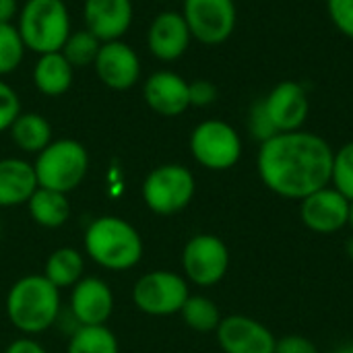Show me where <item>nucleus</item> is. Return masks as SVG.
Listing matches in <instances>:
<instances>
[{"label": "nucleus", "mask_w": 353, "mask_h": 353, "mask_svg": "<svg viewBox=\"0 0 353 353\" xmlns=\"http://www.w3.org/2000/svg\"><path fill=\"white\" fill-rule=\"evenodd\" d=\"M60 314V290L43 275L19 279L6 296V316L25 335L48 331Z\"/></svg>", "instance_id": "nucleus-2"}, {"label": "nucleus", "mask_w": 353, "mask_h": 353, "mask_svg": "<svg viewBox=\"0 0 353 353\" xmlns=\"http://www.w3.org/2000/svg\"><path fill=\"white\" fill-rule=\"evenodd\" d=\"M17 0H0V23H10L17 17Z\"/></svg>", "instance_id": "nucleus-35"}, {"label": "nucleus", "mask_w": 353, "mask_h": 353, "mask_svg": "<svg viewBox=\"0 0 353 353\" xmlns=\"http://www.w3.org/2000/svg\"><path fill=\"white\" fill-rule=\"evenodd\" d=\"M85 29L101 43L120 39L132 23L130 0H85L83 4Z\"/></svg>", "instance_id": "nucleus-16"}, {"label": "nucleus", "mask_w": 353, "mask_h": 353, "mask_svg": "<svg viewBox=\"0 0 353 353\" xmlns=\"http://www.w3.org/2000/svg\"><path fill=\"white\" fill-rule=\"evenodd\" d=\"M70 310L79 327L105 325L114 312V294L99 277H83L72 285Z\"/></svg>", "instance_id": "nucleus-15"}, {"label": "nucleus", "mask_w": 353, "mask_h": 353, "mask_svg": "<svg viewBox=\"0 0 353 353\" xmlns=\"http://www.w3.org/2000/svg\"><path fill=\"white\" fill-rule=\"evenodd\" d=\"M327 12L335 29L353 39V0H327Z\"/></svg>", "instance_id": "nucleus-31"}, {"label": "nucleus", "mask_w": 353, "mask_h": 353, "mask_svg": "<svg viewBox=\"0 0 353 353\" xmlns=\"http://www.w3.org/2000/svg\"><path fill=\"white\" fill-rule=\"evenodd\" d=\"M72 72H74V68L68 64V60L62 56V52L41 54L33 68V83L39 93H43L48 97H58L70 89Z\"/></svg>", "instance_id": "nucleus-20"}, {"label": "nucleus", "mask_w": 353, "mask_h": 353, "mask_svg": "<svg viewBox=\"0 0 353 353\" xmlns=\"http://www.w3.org/2000/svg\"><path fill=\"white\" fill-rule=\"evenodd\" d=\"M25 48L41 54L60 52L70 35V14L64 0H27L17 25Z\"/></svg>", "instance_id": "nucleus-4"}, {"label": "nucleus", "mask_w": 353, "mask_h": 353, "mask_svg": "<svg viewBox=\"0 0 353 353\" xmlns=\"http://www.w3.org/2000/svg\"><path fill=\"white\" fill-rule=\"evenodd\" d=\"M66 353H118V339L105 325L79 327L68 341Z\"/></svg>", "instance_id": "nucleus-24"}, {"label": "nucleus", "mask_w": 353, "mask_h": 353, "mask_svg": "<svg viewBox=\"0 0 353 353\" xmlns=\"http://www.w3.org/2000/svg\"><path fill=\"white\" fill-rule=\"evenodd\" d=\"M261 99L277 132L302 130L310 116V99L306 87L298 81H281Z\"/></svg>", "instance_id": "nucleus-11"}, {"label": "nucleus", "mask_w": 353, "mask_h": 353, "mask_svg": "<svg viewBox=\"0 0 353 353\" xmlns=\"http://www.w3.org/2000/svg\"><path fill=\"white\" fill-rule=\"evenodd\" d=\"M99 48H101V41L91 31L81 29L68 35L60 52L72 68H81V66H89L95 62Z\"/></svg>", "instance_id": "nucleus-26"}, {"label": "nucleus", "mask_w": 353, "mask_h": 353, "mask_svg": "<svg viewBox=\"0 0 353 353\" xmlns=\"http://www.w3.org/2000/svg\"><path fill=\"white\" fill-rule=\"evenodd\" d=\"M335 149L316 132H277L261 143L256 172L261 182L277 196L302 201L308 194L331 186Z\"/></svg>", "instance_id": "nucleus-1"}, {"label": "nucleus", "mask_w": 353, "mask_h": 353, "mask_svg": "<svg viewBox=\"0 0 353 353\" xmlns=\"http://www.w3.org/2000/svg\"><path fill=\"white\" fill-rule=\"evenodd\" d=\"M333 353H353V343H347V345H341L337 347Z\"/></svg>", "instance_id": "nucleus-37"}, {"label": "nucleus", "mask_w": 353, "mask_h": 353, "mask_svg": "<svg viewBox=\"0 0 353 353\" xmlns=\"http://www.w3.org/2000/svg\"><path fill=\"white\" fill-rule=\"evenodd\" d=\"M37 190V178L33 163L17 157L0 159V207L27 205Z\"/></svg>", "instance_id": "nucleus-19"}, {"label": "nucleus", "mask_w": 353, "mask_h": 353, "mask_svg": "<svg viewBox=\"0 0 353 353\" xmlns=\"http://www.w3.org/2000/svg\"><path fill=\"white\" fill-rule=\"evenodd\" d=\"M21 114V99L17 91L0 77V132L8 130Z\"/></svg>", "instance_id": "nucleus-30"}, {"label": "nucleus", "mask_w": 353, "mask_h": 353, "mask_svg": "<svg viewBox=\"0 0 353 353\" xmlns=\"http://www.w3.org/2000/svg\"><path fill=\"white\" fill-rule=\"evenodd\" d=\"M188 296V281L174 271H151L132 288L134 306L151 316H170L180 312Z\"/></svg>", "instance_id": "nucleus-8"}, {"label": "nucleus", "mask_w": 353, "mask_h": 353, "mask_svg": "<svg viewBox=\"0 0 353 353\" xmlns=\"http://www.w3.org/2000/svg\"><path fill=\"white\" fill-rule=\"evenodd\" d=\"M25 50L19 29L12 23H0V77L19 68Z\"/></svg>", "instance_id": "nucleus-27"}, {"label": "nucleus", "mask_w": 353, "mask_h": 353, "mask_svg": "<svg viewBox=\"0 0 353 353\" xmlns=\"http://www.w3.org/2000/svg\"><path fill=\"white\" fill-rule=\"evenodd\" d=\"M345 254H347V259L353 263V238H350V240L345 242Z\"/></svg>", "instance_id": "nucleus-36"}, {"label": "nucleus", "mask_w": 353, "mask_h": 353, "mask_svg": "<svg viewBox=\"0 0 353 353\" xmlns=\"http://www.w3.org/2000/svg\"><path fill=\"white\" fill-rule=\"evenodd\" d=\"M331 186L347 201H353V141L339 147L333 155Z\"/></svg>", "instance_id": "nucleus-28"}, {"label": "nucleus", "mask_w": 353, "mask_h": 353, "mask_svg": "<svg viewBox=\"0 0 353 353\" xmlns=\"http://www.w3.org/2000/svg\"><path fill=\"white\" fill-rule=\"evenodd\" d=\"M248 132L259 143H265V141H269L271 137L277 134L275 126L271 124V120L267 116V110L263 105V99H256L250 105V112H248Z\"/></svg>", "instance_id": "nucleus-29"}, {"label": "nucleus", "mask_w": 353, "mask_h": 353, "mask_svg": "<svg viewBox=\"0 0 353 353\" xmlns=\"http://www.w3.org/2000/svg\"><path fill=\"white\" fill-rule=\"evenodd\" d=\"M190 29L182 17V12L176 10H163L159 12L147 31V43L151 54L161 62L178 60L190 46Z\"/></svg>", "instance_id": "nucleus-17"}, {"label": "nucleus", "mask_w": 353, "mask_h": 353, "mask_svg": "<svg viewBox=\"0 0 353 353\" xmlns=\"http://www.w3.org/2000/svg\"><path fill=\"white\" fill-rule=\"evenodd\" d=\"M347 213L350 201L333 186H325L300 201V219L314 234L341 232L347 228Z\"/></svg>", "instance_id": "nucleus-13"}, {"label": "nucleus", "mask_w": 353, "mask_h": 353, "mask_svg": "<svg viewBox=\"0 0 353 353\" xmlns=\"http://www.w3.org/2000/svg\"><path fill=\"white\" fill-rule=\"evenodd\" d=\"M180 314H182L186 327H190L196 333L217 331V327H219V323L223 319L217 304L207 296H188V300L182 306Z\"/></svg>", "instance_id": "nucleus-25"}, {"label": "nucleus", "mask_w": 353, "mask_h": 353, "mask_svg": "<svg viewBox=\"0 0 353 353\" xmlns=\"http://www.w3.org/2000/svg\"><path fill=\"white\" fill-rule=\"evenodd\" d=\"M182 17L192 39L205 46H219L228 41L238 21L234 0H184Z\"/></svg>", "instance_id": "nucleus-10"}, {"label": "nucleus", "mask_w": 353, "mask_h": 353, "mask_svg": "<svg viewBox=\"0 0 353 353\" xmlns=\"http://www.w3.org/2000/svg\"><path fill=\"white\" fill-rule=\"evenodd\" d=\"M8 130L12 143L25 153H41L52 143V126L41 114H19Z\"/></svg>", "instance_id": "nucleus-22"}, {"label": "nucleus", "mask_w": 353, "mask_h": 353, "mask_svg": "<svg viewBox=\"0 0 353 353\" xmlns=\"http://www.w3.org/2000/svg\"><path fill=\"white\" fill-rule=\"evenodd\" d=\"M347 228L353 232V201H350V213H347Z\"/></svg>", "instance_id": "nucleus-38"}, {"label": "nucleus", "mask_w": 353, "mask_h": 353, "mask_svg": "<svg viewBox=\"0 0 353 353\" xmlns=\"http://www.w3.org/2000/svg\"><path fill=\"white\" fill-rule=\"evenodd\" d=\"M143 201L157 215H174L184 211L196 192L192 172L180 163H163L149 172L143 182Z\"/></svg>", "instance_id": "nucleus-6"}, {"label": "nucleus", "mask_w": 353, "mask_h": 353, "mask_svg": "<svg viewBox=\"0 0 353 353\" xmlns=\"http://www.w3.org/2000/svg\"><path fill=\"white\" fill-rule=\"evenodd\" d=\"M188 97H190V105L207 108L217 99V87L211 81L196 79V81L188 83Z\"/></svg>", "instance_id": "nucleus-32"}, {"label": "nucleus", "mask_w": 353, "mask_h": 353, "mask_svg": "<svg viewBox=\"0 0 353 353\" xmlns=\"http://www.w3.org/2000/svg\"><path fill=\"white\" fill-rule=\"evenodd\" d=\"M93 66L99 81L114 91L130 89L141 77V60L137 52L120 39L101 43Z\"/></svg>", "instance_id": "nucleus-14"}, {"label": "nucleus", "mask_w": 353, "mask_h": 353, "mask_svg": "<svg viewBox=\"0 0 353 353\" xmlns=\"http://www.w3.org/2000/svg\"><path fill=\"white\" fill-rule=\"evenodd\" d=\"M194 161L213 172L232 170L242 157V139L238 130L223 120H203L194 126L190 141Z\"/></svg>", "instance_id": "nucleus-7"}, {"label": "nucleus", "mask_w": 353, "mask_h": 353, "mask_svg": "<svg viewBox=\"0 0 353 353\" xmlns=\"http://www.w3.org/2000/svg\"><path fill=\"white\" fill-rule=\"evenodd\" d=\"M182 269L190 283L199 288L217 285L230 269V250L215 234L192 236L182 250Z\"/></svg>", "instance_id": "nucleus-9"}, {"label": "nucleus", "mask_w": 353, "mask_h": 353, "mask_svg": "<svg viewBox=\"0 0 353 353\" xmlns=\"http://www.w3.org/2000/svg\"><path fill=\"white\" fill-rule=\"evenodd\" d=\"M85 250L99 267L110 271H126L141 261L143 240L128 221L105 215L89 223L85 232Z\"/></svg>", "instance_id": "nucleus-3"}, {"label": "nucleus", "mask_w": 353, "mask_h": 353, "mask_svg": "<svg viewBox=\"0 0 353 353\" xmlns=\"http://www.w3.org/2000/svg\"><path fill=\"white\" fill-rule=\"evenodd\" d=\"M275 353H319V347L304 335H285L277 339Z\"/></svg>", "instance_id": "nucleus-33"}, {"label": "nucleus", "mask_w": 353, "mask_h": 353, "mask_svg": "<svg viewBox=\"0 0 353 353\" xmlns=\"http://www.w3.org/2000/svg\"><path fill=\"white\" fill-rule=\"evenodd\" d=\"M27 207H29V215L33 217V221L48 230L62 228L70 215V203L64 192L39 188V186L27 201Z\"/></svg>", "instance_id": "nucleus-21"}, {"label": "nucleus", "mask_w": 353, "mask_h": 353, "mask_svg": "<svg viewBox=\"0 0 353 353\" xmlns=\"http://www.w3.org/2000/svg\"><path fill=\"white\" fill-rule=\"evenodd\" d=\"M83 269H85L83 254L77 248L66 246V248L54 250L48 256L43 277L48 281H52L58 290L60 288H72L83 279Z\"/></svg>", "instance_id": "nucleus-23"}, {"label": "nucleus", "mask_w": 353, "mask_h": 353, "mask_svg": "<svg viewBox=\"0 0 353 353\" xmlns=\"http://www.w3.org/2000/svg\"><path fill=\"white\" fill-rule=\"evenodd\" d=\"M143 95L147 105L165 118H174L184 114L190 108L188 97V81L174 70H157L153 72L143 87Z\"/></svg>", "instance_id": "nucleus-18"}, {"label": "nucleus", "mask_w": 353, "mask_h": 353, "mask_svg": "<svg viewBox=\"0 0 353 353\" xmlns=\"http://www.w3.org/2000/svg\"><path fill=\"white\" fill-rule=\"evenodd\" d=\"M37 186L68 194L87 176L89 155L87 149L74 139L52 141L33 163Z\"/></svg>", "instance_id": "nucleus-5"}, {"label": "nucleus", "mask_w": 353, "mask_h": 353, "mask_svg": "<svg viewBox=\"0 0 353 353\" xmlns=\"http://www.w3.org/2000/svg\"><path fill=\"white\" fill-rule=\"evenodd\" d=\"M4 353H48L37 341L33 339H17L12 341Z\"/></svg>", "instance_id": "nucleus-34"}, {"label": "nucleus", "mask_w": 353, "mask_h": 353, "mask_svg": "<svg viewBox=\"0 0 353 353\" xmlns=\"http://www.w3.org/2000/svg\"><path fill=\"white\" fill-rule=\"evenodd\" d=\"M215 337L223 353H275L277 345L271 329L246 314L223 316Z\"/></svg>", "instance_id": "nucleus-12"}]
</instances>
